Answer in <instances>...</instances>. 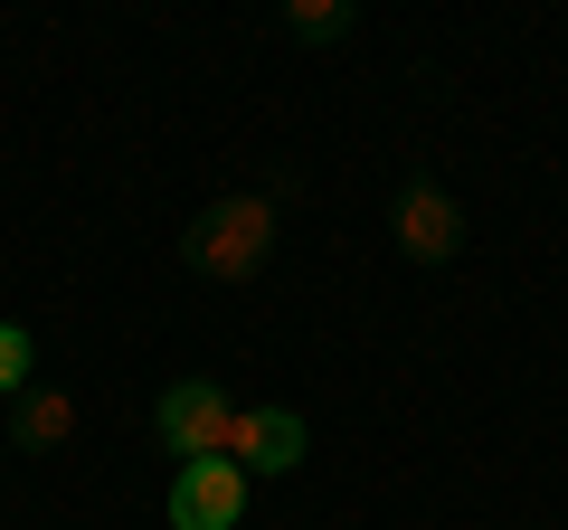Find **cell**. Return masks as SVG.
Instances as JSON below:
<instances>
[{
  "label": "cell",
  "mask_w": 568,
  "mask_h": 530,
  "mask_svg": "<svg viewBox=\"0 0 568 530\" xmlns=\"http://www.w3.org/2000/svg\"><path fill=\"white\" fill-rule=\"evenodd\" d=\"M265 256H275V200L265 190H227L181 227V265L209 275V285H246Z\"/></svg>",
  "instance_id": "1"
},
{
  "label": "cell",
  "mask_w": 568,
  "mask_h": 530,
  "mask_svg": "<svg viewBox=\"0 0 568 530\" xmlns=\"http://www.w3.org/2000/svg\"><path fill=\"white\" fill-rule=\"evenodd\" d=\"M152 436H162L181 465L227 455V436H237V398H227V379H171L162 408H152Z\"/></svg>",
  "instance_id": "2"
},
{
  "label": "cell",
  "mask_w": 568,
  "mask_h": 530,
  "mask_svg": "<svg viewBox=\"0 0 568 530\" xmlns=\"http://www.w3.org/2000/svg\"><path fill=\"white\" fill-rule=\"evenodd\" d=\"M388 237H398L407 265H455V256H465V208H455V190L407 181L398 208H388Z\"/></svg>",
  "instance_id": "3"
},
{
  "label": "cell",
  "mask_w": 568,
  "mask_h": 530,
  "mask_svg": "<svg viewBox=\"0 0 568 530\" xmlns=\"http://www.w3.org/2000/svg\"><path fill=\"white\" fill-rule=\"evenodd\" d=\"M304 446H313V427L284 408V398H246L237 436H227V465L256 483V473H294V465H304Z\"/></svg>",
  "instance_id": "4"
},
{
  "label": "cell",
  "mask_w": 568,
  "mask_h": 530,
  "mask_svg": "<svg viewBox=\"0 0 568 530\" xmlns=\"http://www.w3.org/2000/svg\"><path fill=\"white\" fill-rule=\"evenodd\" d=\"M171 530H237V511H246V473L227 465V455H200V465H181L171 473Z\"/></svg>",
  "instance_id": "5"
},
{
  "label": "cell",
  "mask_w": 568,
  "mask_h": 530,
  "mask_svg": "<svg viewBox=\"0 0 568 530\" xmlns=\"http://www.w3.org/2000/svg\"><path fill=\"white\" fill-rule=\"evenodd\" d=\"M67 436H77V398H67L58 379H29L20 398H10V446L48 455V446H67Z\"/></svg>",
  "instance_id": "6"
},
{
  "label": "cell",
  "mask_w": 568,
  "mask_h": 530,
  "mask_svg": "<svg viewBox=\"0 0 568 530\" xmlns=\"http://www.w3.org/2000/svg\"><path fill=\"white\" fill-rule=\"evenodd\" d=\"M351 29H361L351 0H284V39L294 48H332V39H351Z\"/></svg>",
  "instance_id": "7"
},
{
  "label": "cell",
  "mask_w": 568,
  "mask_h": 530,
  "mask_svg": "<svg viewBox=\"0 0 568 530\" xmlns=\"http://www.w3.org/2000/svg\"><path fill=\"white\" fill-rule=\"evenodd\" d=\"M29 379H39V342H29V323H0V398H20Z\"/></svg>",
  "instance_id": "8"
}]
</instances>
